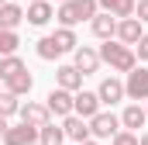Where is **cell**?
<instances>
[{
  "mask_svg": "<svg viewBox=\"0 0 148 145\" xmlns=\"http://www.w3.org/2000/svg\"><path fill=\"white\" fill-rule=\"evenodd\" d=\"M97 14H100L97 0H66V3L55 7V17H59L62 28H76V24H83V21H93Z\"/></svg>",
  "mask_w": 148,
  "mask_h": 145,
  "instance_id": "cell-1",
  "label": "cell"
},
{
  "mask_svg": "<svg viewBox=\"0 0 148 145\" xmlns=\"http://www.w3.org/2000/svg\"><path fill=\"white\" fill-rule=\"evenodd\" d=\"M100 62H107L114 72H131L134 66H138V59H134V48H127V45H121V41H103L100 48Z\"/></svg>",
  "mask_w": 148,
  "mask_h": 145,
  "instance_id": "cell-2",
  "label": "cell"
},
{
  "mask_svg": "<svg viewBox=\"0 0 148 145\" xmlns=\"http://www.w3.org/2000/svg\"><path fill=\"white\" fill-rule=\"evenodd\" d=\"M73 114L83 117V121L97 117V114H100V97H97V90H79V93H73Z\"/></svg>",
  "mask_w": 148,
  "mask_h": 145,
  "instance_id": "cell-3",
  "label": "cell"
},
{
  "mask_svg": "<svg viewBox=\"0 0 148 145\" xmlns=\"http://www.w3.org/2000/svg\"><path fill=\"white\" fill-rule=\"evenodd\" d=\"M124 97L131 100H148V69L145 66H134L124 79Z\"/></svg>",
  "mask_w": 148,
  "mask_h": 145,
  "instance_id": "cell-4",
  "label": "cell"
},
{
  "mask_svg": "<svg viewBox=\"0 0 148 145\" xmlns=\"http://www.w3.org/2000/svg\"><path fill=\"white\" fill-rule=\"evenodd\" d=\"M121 131V117L110 114V110H100L97 117H90V135L93 138H114Z\"/></svg>",
  "mask_w": 148,
  "mask_h": 145,
  "instance_id": "cell-5",
  "label": "cell"
},
{
  "mask_svg": "<svg viewBox=\"0 0 148 145\" xmlns=\"http://www.w3.org/2000/svg\"><path fill=\"white\" fill-rule=\"evenodd\" d=\"M17 117H21V124H31V128H45V124H52V114H48V107H45V104H38V100L21 104Z\"/></svg>",
  "mask_w": 148,
  "mask_h": 145,
  "instance_id": "cell-6",
  "label": "cell"
},
{
  "mask_svg": "<svg viewBox=\"0 0 148 145\" xmlns=\"http://www.w3.org/2000/svg\"><path fill=\"white\" fill-rule=\"evenodd\" d=\"M141 35H145V28H141V21L138 17H124V21H117V41L121 45H127V48H134L138 41H141Z\"/></svg>",
  "mask_w": 148,
  "mask_h": 145,
  "instance_id": "cell-7",
  "label": "cell"
},
{
  "mask_svg": "<svg viewBox=\"0 0 148 145\" xmlns=\"http://www.w3.org/2000/svg\"><path fill=\"white\" fill-rule=\"evenodd\" d=\"M45 107H48L52 117H69V114H73V93H66V90L55 86V90L45 97Z\"/></svg>",
  "mask_w": 148,
  "mask_h": 145,
  "instance_id": "cell-8",
  "label": "cell"
},
{
  "mask_svg": "<svg viewBox=\"0 0 148 145\" xmlns=\"http://www.w3.org/2000/svg\"><path fill=\"white\" fill-rule=\"evenodd\" d=\"M73 66L83 72V76L97 72V69H100V52H97V48H90V45H79V48L73 52Z\"/></svg>",
  "mask_w": 148,
  "mask_h": 145,
  "instance_id": "cell-9",
  "label": "cell"
},
{
  "mask_svg": "<svg viewBox=\"0 0 148 145\" xmlns=\"http://www.w3.org/2000/svg\"><path fill=\"white\" fill-rule=\"evenodd\" d=\"M55 86L66 90V93H79L83 90V72L76 69V66H59L55 69Z\"/></svg>",
  "mask_w": 148,
  "mask_h": 145,
  "instance_id": "cell-10",
  "label": "cell"
},
{
  "mask_svg": "<svg viewBox=\"0 0 148 145\" xmlns=\"http://www.w3.org/2000/svg\"><path fill=\"white\" fill-rule=\"evenodd\" d=\"M0 142L3 145H35L38 142V128H31V124H10Z\"/></svg>",
  "mask_w": 148,
  "mask_h": 145,
  "instance_id": "cell-11",
  "label": "cell"
},
{
  "mask_svg": "<svg viewBox=\"0 0 148 145\" xmlns=\"http://www.w3.org/2000/svg\"><path fill=\"white\" fill-rule=\"evenodd\" d=\"M52 17H55V7H52L48 0H35V3H28V10H24V21H28V24H35V28L48 24Z\"/></svg>",
  "mask_w": 148,
  "mask_h": 145,
  "instance_id": "cell-12",
  "label": "cell"
},
{
  "mask_svg": "<svg viewBox=\"0 0 148 145\" xmlns=\"http://www.w3.org/2000/svg\"><path fill=\"white\" fill-rule=\"evenodd\" d=\"M97 97H100V104H117V100H124V83H121L117 76L100 79V86H97Z\"/></svg>",
  "mask_w": 148,
  "mask_h": 145,
  "instance_id": "cell-13",
  "label": "cell"
},
{
  "mask_svg": "<svg viewBox=\"0 0 148 145\" xmlns=\"http://www.w3.org/2000/svg\"><path fill=\"white\" fill-rule=\"evenodd\" d=\"M134 3H138V0H97V7H100L103 14L117 17V21H124V17H134Z\"/></svg>",
  "mask_w": 148,
  "mask_h": 145,
  "instance_id": "cell-14",
  "label": "cell"
},
{
  "mask_svg": "<svg viewBox=\"0 0 148 145\" xmlns=\"http://www.w3.org/2000/svg\"><path fill=\"white\" fill-rule=\"evenodd\" d=\"M62 131H66V138H73L76 145L90 142V121H83V117H76V114H69V117H66Z\"/></svg>",
  "mask_w": 148,
  "mask_h": 145,
  "instance_id": "cell-15",
  "label": "cell"
},
{
  "mask_svg": "<svg viewBox=\"0 0 148 145\" xmlns=\"http://www.w3.org/2000/svg\"><path fill=\"white\" fill-rule=\"evenodd\" d=\"M90 31H93L97 38H103V41H110V38L117 35V17H110V14H103V10H100V14L90 21Z\"/></svg>",
  "mask_w": 148,
  "mask_h": 145,
  "instance_id": "cell-16",
  "label": "cell"
},
{
  "mask_svg": "<svg viewBox=\"0 0 148 145\" xmlns=\"http://www.w3.org/2000/svg\"><path fill=\"white\" fill-rule=\"evenodd\" d=\"M148 124V114L141 104H131V107H124L121 114V128H127V131H138V128H145Z\"/></svg>",
  "mask_w": 148,
  "mask_h": 145,
  "instance_id": "cell-17",
  "label": "cell"
},
{
  "mask_svg": "<svg viewBox=\"0 0 148 145\" xmlns=\"http://www.w3.org/2000/svg\"><path fill=\"white\" fill-rule=\"evenodd\" d=\"M31 86H35V76L24 69L17 72V76H10V79H3V90L7 93H14V97H24V93H31Z\"/></svg>",
  "mask_w": 148,
  "mask_h": 145,
  "instance_id": "cell-18",
  "label": "cell"
},
{
  "mask_svg": "<svg viewBox=\"0 0 148 145\" xmlns=\"http://www.w3.org/2000/svg\"><path fill=\"white\" fill-rule=\"evenodd\" d=\"M21 21H24V7H21V3H3V7H0V28L14 31Z\"/></svg>",
  "mask_w": 148,
  "mask_h": 145,
  "instance_id": "cell-19",
  "label": "cell"
},
{
  "mask_svg": "<svg viewBox=\"0 0 148 145\" xmlns=\"http://www.w3.org/2000/svg\"><path fill=\"white\" fill-rule=\"evenodd\" d=\"M66 142V131L59 128V124H45V128H38V145H62Z\"/></svg>",
  "mask_w": 148,
  "mask_h": 145,
  "instance_id": "cell-20",
  "label": "cell"
},
{
  "mask_svg": "<svg viewBox=\"0 0 148 145\" xmlns=\"http://www.w3.org/2000/svg\"><path fill=\"white\" fill-rule=\"evenodd\" d=\"M28 66H24V59L21 55H3L0 59V76L3 79H10V76H17V72H24Z\"/></svg>",
  "mask_w": 148,
  "mask_h": 145,
  "instance_id": "cell-21",
  "label": "cell"
},
{
  "mask_svg": "<svg viewBox=\"0 0 148 145\" xmlns=\"http://www.w3.org/2000/svg\"><path fill=\"white\" fill-rule=\"evenodd\" d=\"M17 45H21L17 31H7V28H0V59H3V55H17Z\"/></svg>",
  "mask_w": 148,
  "mask_h": 145,
  "instance_id": "cell-22",
  "label": "cell"
},
{
  "mask_svg": "<svg viewBox=\"0 0 148 145\" xmlns=\"http://www.w3.org/2000/svg\"><path fill=\"white\" fill-rule=\"evenodd\" d=\"M38 59H45V62H52V59H59L62 52H59V45L52 41V35H45V38H38Z\"/></svg>",
  "mask_w": 148,
  "mask_h": 145,
  "instance_id": "cell-23",
  "label": "cell"
},
{
  "mask_svg": "<svg viewBox=\"0 0 148 145\" xmlns=\"http://www.w3.org/2000/svg\"><path fill=\"white\" fill-rule=\"evenodd\" d=\"M21 110V100L14 97V93H7V90H0V117L7 121V117H14Z\"/></svg>",
  "mask_w": 148,
  "mask_h": 145,
  "instance_id": "cell-24",
  "label": "cell"
},
{
  "mask_svg": "<svg viewBox=\"0 0 148 145\" xmlns=\"http://www.w3.org/2000/svg\"><path fill=\"white\" fill-rule=\"evenodd\" d=\"M110 145H138V135L134 131H117L110 138Z\"/></svg>",
  "mask_w": 148,
  "mask_h": 145,
  "instance_id": "cell-25",
  "label": "cell"
},
{
  "mask_svg": "<svg viewBox=\"0 0 148 145\" xmlns=\"http://www.w3.org/2000/svg\"><path fill=\"white\" fill-rule=\"evenodd\" d=\"M134 59H141V62L148 59V35H141V41L134 45Z\"/></svg>",
  "mask_w": 148,
  "mask_h": 145,
  "instance_id": "cell-26",
  "label": "cell"
},
{
  "mask_svg": "<svg viewBox=\"0 0 148 145\" xmlns=\"http://www.w3.org/2000/svg\"><path fill=\"white\" fill-rule=\"evenodd\" d=\"M134 17H138L141 24L148 21V0H138V3H134Z\"/></svg>",
  "mask_w": 148,
  "mask_h": 145,
  "instance_id": "cell-27",
  "label": "cell"
},
{
  "mask_svg": "<svg viewBox=\"0 0 148 145\" xmlns=\"http://www.w3.org/2000/svg\"><path fill=\"white\" fill-rule=\"evenodd\" d=\"M7 128H10V124H7V121H3V117H0V138H3V135H7Z\"/></svg>",
  "mask_w": 148,
  "mask_h": 145,
  "instance_id": "cell-28",
  "label": "cell"
},
{
  "mask_svg": "<svg viewBox=\"0 0 148 145\" xmlns=\"http://www.w3.org/2000/svg\"><path fill=\"white\" fill-rule=\"evenodd\" d=\"M138 145H148V131H145V135H141V138H138Z\"/></svg>",
  "mask_w": 148,
  "mask_h": 145,
  "instance_id": "cell-29",
  "label": "cell"
},
{
  "mask_svg": "<svg viewBox=\"0 0 148 145\" xmlns=\"http://www.w3.org/2000/svg\"><path fill=\"white\" fill-rule=\"evenodd\" d=\"M48 3H66V0H48Z\"/></svg>",
  "mask_w": 148,
  "mask_h": 145,
  "instance_id": "cell-30",
  "label": "cell"
},
{
  "mask_svg": "<svg viewBox=\"0 0 148 145\" xmlns=\"http://www.w3.org/2000/svg\"><path fill=\"white\" fill-rule=\"evenodd\" d=\"M145 114H148V100H145Z\"/></svg>",
  "mask_w": 148,
  "mask_h": 145,
  "instance_id": "cell-31",
  "label": "cell"
},
{
  "mask_svg": "<svg viewBox=\"0 0 148 145\" xmlns=\"http://www.w3.org/2000/svg\"><path fill=\"white\" fill-rule=\"evenodd\" d=\"M0 86H3V76H0Z\"/></svg>",
  "mask_w": 148,
  "mask_h": 145,
  "instance_id": "cell-32",
  "label": "cell"
},
{
  "mask_svg": "<svg viewBox=\"0 0 148 145\" xmlns=\"http://www.w3.org/2000/svg\"><path fill=\"white\" fill-rule=\"evenodd\" d=\"M3 3H7V0H0V7H3Z\"/></svg>",
  "mask_w": 148,
  "mask_h": 145,
  "instance_id": "cell-33",
  "label": "cell"
},
{
  "mask_svg": "<svg viewBox=\"0 0 148 145\" xmlns=\"http://www.w3.org/2000/svg\"><path fill=\"white\" fill-rule=\"evenodd\" d=\"M28 3H35V0H28Z\"/></svg>",
  "mask_w": 148,
  "mask_h": 145,
  "instance_id": "cell-34",
  "label": "cell"
},
{
  "mask_svg": "<svg viewBox=\"0 0 148 145\" xmlns=\"http://www.w3.org/2000/svg\"><path fill=\"white\" fill-rule=\"evenodd\" d=\"M35 145H38V142H35Z\"/></svg>",
  "mask_w": 148,
  "mask_h": 145,
  "instance_id": "cell-35",
  "label": "cell"
}]
</instances>
